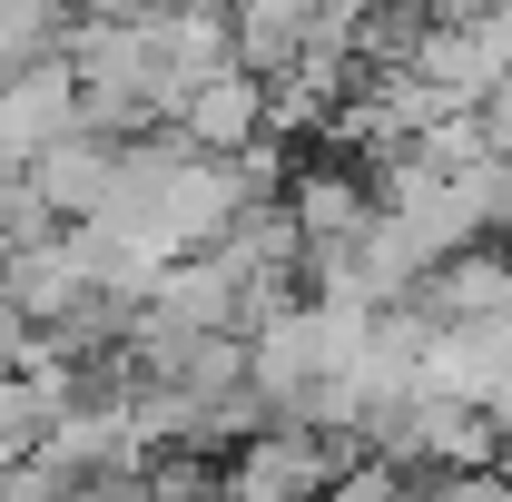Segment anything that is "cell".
Here are the masks:
<instances>
[{
  "label": "cell",
  "instance_id": "1",
  "mask_svg": "<svg viewBox=\"0 0 512 502\" xmlns=\"http://www.w3.org/2000/svg\"><path fill=\"white\" fill-rule=\"evenodd\" d=\"M316 443H296V434H276V443H256L247 453V483H237V502H286V493H316Z\"/></svg>",
  "mask_w": 512,
  "mask_h": 502
}]
</instances>
